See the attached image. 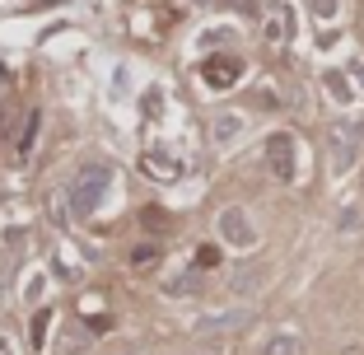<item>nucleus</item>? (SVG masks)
I'll list each match as a JSON object with an SVG mask.
<instances>
[{"label": "nucleus", "instance_id": "nucleus-1", "mask_svg": "<svg viewBox=\"0 0 364 355\" xmlns=\"http://www.w3.org/2000/svg\"><path fill=\"white\" fill-rule=\"evenodd\" d=\"M107 183H112V173L103 169V164H89V169H80V178L70 183V192H65V201H70V216L75 220H89L103 206L107 196Z\"/></svg>", "mask_w": 364, "mask_h": 355}, {"label": "nucleus", "instance_id": "nucleus-2", "mask_svg": "<svg viewBox=\"0 0 364 355\" xmlns=\"http://www.w3.org/2000/svg\"><path fill=\"white\" fill-rule=\"evenodd\" d=\"M215 229H220V238L229 248H257V225H252V216H247L243 206H220Z\"/></svg>", "mask_w": 364, "mask_h": 355}, {"label": "nucleus", "instance_id": "nucleus-3", "mask_svg": "<svg viewBox=\"0 0 364 355\" xmlns=\"http://www.w3.org/2000/svg\"><path fill=\"white\" fill-rule=\"evenodd\" d=\"M267 169L276 173L280 183H294V169H299V159H294V136H289V131L267 136Z\"/></svg>", "mask_w": 364, "mask_h": 355}, {"label": "nucleus", "instance_id": "nucleus-4", "mask_svg": "<svg viewBox=\"0 0 364 355\" xmlns=\"http://www.w3.org/2000/svg\"><path fill=\"white\" fill-rule=\"evenodd\" d=\"M252 323V309H225V313H205L196 318V337H225V332H238V327Z\"/></svg>", "mask_w": 364, "mask_h": 355}, {"label": "nucleus", "instance_id": "nucleus-5", "mask_svg": "<svg viewBox=\"0 0 364 355\" xmlns=\"http://www.w3.org/2000/svg\"><path fill=\"white\" fill-rule=\"evenodd\" d=\"M201 80L210 89H234L238 80H243V61H238V56H210V61L201 65Z\"/></svg>", "mask_w": 364, "mask_h": 355}, {"label": "nucleus", "instance_id": "nucleus-6", "mask_svg": "<svg viewBox=\"0 0 364 355\" xmlns=\"http://www.w3.org/2000/svg\"><path fill=\"white\" fill-rule=\"evenodd\" d=\"M262 355H304V337L299 332H271L267 341H262Z\"/></svg>", "mask_w": 364, "mask_h": 355}, {"label": "nucleus", "instance_id": "nucleus-7", "mask_svg": "<svg viewBox=\"0 0 364 355\" xmlns=\"http://www.w3.org/2000/svg\"><path fill=\"white\" fill-rule=\"evenodd\" d=\"M262 280H267V267H257V262H247V267H238L234 276H229V290H234V295H247V290H257Z\"/></svg>", "mask_w": 364, "mask_h": 355}, {"label": "nucleus", "instance_id": "nucleus-8", "mask_svg": "<svg viewBox=\"0 0 364 355\" xmlns=\"http://www.w3.org/2000/svg\"><path fill=\"white\" fill-rule=\"evenodd\" d=\"M243 136V117L238 112H220L215 117V145H229V140H238Z\"/></svg>", "mask_w": 364, "mask_h": 355}, {"label": "nucleus", "instance_id": "nucleus-9", "mask_svg": "<svg viewBox=\"0 0 364 355\" xmlns=\"http://www.w3.org/2000/svg\"><path fill=\"white\" fill-rule=\"evenodd\" d=\"M332 169L336 173L350 169V131H336V136H332Z\"/></svg>", "mask_w": 364, "mask_h": 355}, {"label": "nucleus", "instance_id": "nucleus-10", "mask_svg": "<svg viewBox=\"0 0 364 355\" xmlns=\"http://www.w3.org/2000/svg\"><path fill=\"white\" fill-rule=\"evenodd\" d=\"M131 267H136V271H154V267H159V248H154V243L131 248Z\"/></svg>", "mask_w": 364, "mask_h": 355}, {"label": "nucleus", "instance_id": "nucleus-11", "mask_svg": "<svg viewBox=\"0 0 364 355\" xmlns=\"http://www.w3.org/2000/svg\"><path fill=\"white\" fill-rule=\"evenodd\" d=\"M38 127H43V112L33 108V112H28V122H23V131H19V140H14V145H19V150H33V140H38Z\"/></svg>", "mask_w": 364, "mask_h": 355}, {"label": "nucleus", "instance_id": "nucleus-12", "mask_svg": "<svg viewBox=\"0 0 364 355\" xmlns=\"http://www.w3.org/2000/svg\"><path fill=\"white\" fill-rule=\"evenodd\" d=\"M285 28H289V19H285V14H271V19L262 23V38H267V43L276 47V43H285Z\"/></svg>", "mask_w": 364, "mask_h": 355}, {"label": "nucleus", "instance_id": "nucleus-13", "mask_svg": "<svg viewBox=\"0 0 364 355\" xmlns=\"http://www.w3.org/2000/svg\"><path fill=\"white\" fill-rule=\"evenodd\" d=\"M47 323H52V313H47V309H38V318H33V327H28L33 351H43V341H47Z\"/></svg>", "mask_w": 364, "mask_h": 355}, {"label": "nucleus", "instance_id": "nucleus-14", "mask_svg": "<svg viewBox=\"0 0 364 355\" xmlns=\"http://www.w3.org/2000/svg\"><path fill=\"white\" fill-rule=\"evenodd\" d=\"M327 89H332V94L341 98V103H350V85H346L341 75H327Z\"/></svg>", "mask_w": 364, "mask_h": 355}, {"label": "nucleus", "instance_id": "nucleus-15", "mask_svg": "<svg viewBox=\"0 0 364 355\" xmlns=\"http://www.w3.org/2000/svg\"><path fill=\"white\" fill-rule=\"evenodd\" d=\"M215 262H220V253H215V248H201V253H196V267H215Z\"/></svg>", "mask_w": 364, "mask_h": 355}, {"label": "nucleus", "instance_id": "nucleus-16", "mask_svg": "<svg viewBox=\"0 0 364 355\" xmlns=\"http://www.w3.org/2000/svg\"><path fill=\"white\" fill-rule=\"evenodd\" d=\"M313 14H322V19H327V14H336V0H313Z\"/></svg>", "mask_w": 364, "mask_h": 355}, {"label": "nucleus", "instance_id": "nucleus-17", "mask_svg": "<svg viewBox=\"0 0 364 355\" xmlns=\"http://www.w3.org/2000/svg\"><path fill=\"white\" fill-rule=\"evenodd\" d=\"M350 70H355V80H360V85H364V65H360V61H355V65H350Z\"/></svg>", "mask_w": 364, "mask_h": 355}, {"label": "nucleus", "instance_id": "nucleus-18", "mask_svg": "<svg viewBox=\"0 0 364 355\" xmlns=\"http://www.w3.org/2000/svg\"><path fill=\"white\" fill-rule=\"evenodd\" d=\"M192 355H220V351H192Z\"/></svg>", "mask_w": 364, "mask_h": 355}]
</instances>
